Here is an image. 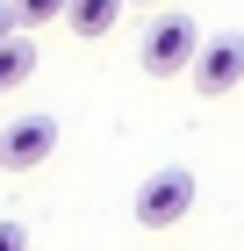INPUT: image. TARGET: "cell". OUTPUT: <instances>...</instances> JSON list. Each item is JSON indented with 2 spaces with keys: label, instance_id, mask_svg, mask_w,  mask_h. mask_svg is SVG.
<instances>
[{
  "label": "cell",
  "instance_id": "ba28073f",
  "mask_svg": "<svg viewBox=\"0 0 244 251\" xmlns=\"http://www.w3.org/2000/svg\"><path fill=\"white\" fill-rule=\"evenodd\" d=\"M0 251H29V230H22V223H7V215H0Z\"/></svg>",
  "mask_w": 244,
  "mask_h": 251
},
{
  "label": "cell",
  "instance_id": "30bf717a",
  "mask_svg": "<svg viewBox=\"0 0 244 251\" xmlns=\"http://www.w3.org/2000/svg\"><path fill=\"white\" fill-rule=\"evenodd\" d=\"M144 7H165V0H144Z\"/></svg>",
  "mask_w": 244,
  "mask_h": 251
},
{
  "label": "cell",
  "instance_id": "9c48e42d",
  "mask_svg": "<svg viewBox=\"0 0 244 251\" xmlns=\"http://www.w3.org/2000/svg\"><path fill=\"white\" fill-rule=\"evenodd\" d=\"M22 22H15V0H0V36H15Z\"/></svg>",
  "mask_w": 244,
  "mask_h": 251
},
{
  "label": "cell",
  "instance_id": "277c9868",
  "mask_svg": "<svg viewBox=\"0 0 244 251\" xmlns=\"http://www.w3.org/2000/svg\"><path fill=\"white\" fill-rule=\"evenodd\" d=\"M187 79H194V94H208V100L237 94V86H244V36H237V29H230V36H201Z\"/></svg>",
  "mask_w": 244,
  "mask_h": 251
},
{
  "label": "cell",
  "instance_id": "6da1fadb",
  "mask_svg": "<svg viewBox=\"0 0 244 251\" xmlns=\"http://www.w3.org/2000/svg\"><path fill=\"white\" fill-rule=\"evenodd\" d=\"M194 165H158V173H144L136 179V223H144V230H172V223H187L194 215Z\"/></svg>",
  "mask_w": 244,
  "mask_h": 251
},
{
  "label": "cell",
  "instance_id": "7a4b0ae2",
  "mask_svg": "<svg viewBox=\"0 0 244 251\" xmlns=\"http://www.w3.org/2000/svg\"><path fill=\"white\" fill-rule=\"evenodd\" d=\"M194 50H201L194 15H172V7H165V15L144 29V72H151V79H180V72L194 65Z\"/></svg>",
  "mask_w": 244,
  "mask_h": 251
},
{
  "label": "cell",
  "instance_id": "52a82bcc",
  "mask_svg": "<svg viewBox=\"0 0 244 251\" xmlns=\"http://www.w3.org/2000/svg\"><path fill=\"white\" fill-rule=\"evenodd\" d=\"M65 7L72 0H15V22L22 29H43V22H65Z\"/></svg>",
  "mask_w": 244,
  "mask_h": 251
},
{
  "label": "cell",
  "instance_id": "3957f363",
  "mask_svg": "<svg viewBox=\"0 0 244 251\" xmlns=\"http://www.w3.org/2000/svg\"><path fill=\"white\" fill-rule=\"evenodd\" d=\"M57 115H43V108H29V115H15L7 129H0V165L7 173H36V165H51L57 151Z\"/></svg>",
  "mask_w": 244,
  "mask_h": 251
},
{
  "label": "cell",
  "instance_id": "8992f818",
  "mask_svg": "<svg viewBox=\"0 0 244 251\" xmlns=\"http://www.w3.org/2000/svg\"><path fill=\"white\" fill-rule=\"evenodd\" d=\"M115 22H122V0H72V7H65V29L86 36V43H101Z\"/></svg>",
  "mask_w": 244,
  "mask_h": 251
},
{
  "label": "cell",
  "instance_id": "5b68a950",
  "mask_svg": "<svg viewBox=\"0 0 244 251\" xmlns=\"http://www.w3.org/2000/svg\"><path fill=\"white\" fill-rule=\"evenodd\" d=\"M29 79H36V43H29V29H15V36H0V94H15Z\"/></svg>",
  "mask_w": 244,
  "mask_h": 251
}]
</instances>
